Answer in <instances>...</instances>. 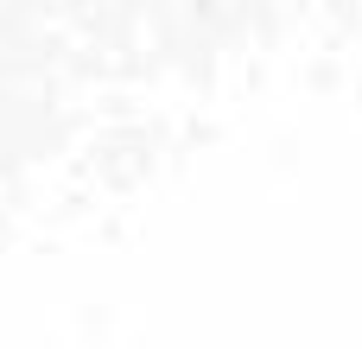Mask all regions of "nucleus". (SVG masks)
<instances>
[]
</instances>
